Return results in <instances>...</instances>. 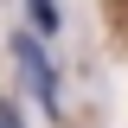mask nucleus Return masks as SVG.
Wrapping results in <instances>:
<instances>
[{
    "mask_svg": "<svg viewBox=\"0 0 128 128\" xmlns=\"http://www.w3.org/2000/svg\"><path fill=\"white\" fill-rule=\"evenodd\" d=\"M13 58H19V70H26L32 96L45 102V115H58V70H51V51L38 45L32 32H19V38H13Z\"/></svg>",
    "mask_w": 128,
    "mask_h": 128,
    "instance_id": "1",
    "label": "nucleus"
},
{
    "mask_svg": "<svg viewBox=\"0 0 128 128\" xmlns=\"http://www.w3.org/2000/svg\"><path fill=\"white\" fill-rule=\"evenodd\" d=\"M26 13H32V32H38V38L64 26V19H58V0H26Z\"/></svg>",
    "mask_w": 128,
    "mask_h": 128,
    "instance_id": "2",
    "label": "nucleus"
}]
</instances>
